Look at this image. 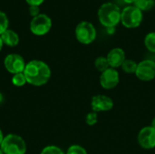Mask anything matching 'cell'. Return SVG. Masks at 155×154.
<instances>
[{
	"label": "cell",
	"instance_id": "6da1fadb",
	"mask_svg": "<svg viewBox=\"0 0 155 154\" xmlns=\"http://www.w3.org/2000/svg\"><path fill=\"white\" fill-rule=\"evenodd\" d=\"M24 74L27 83L34 86H42L47 84L52 74L49 65L41 60H32L28 62Z\"/></svg>",
	"mask_w": 155,
	"mask_h": 154
},
{
	"label": "cell",
	"instance_id": "7a4b0ae2",
	"mask_svg": "<svg viewBox=\"0 0 155 154\" xmlns=\"http://www.w3.org/2000/svg\"><path fill=\"white\" fill-rule=\"evenodd\" d=\"M121 8L112 2L102 4L97 12L99 22L105 28L115 27L121 23Z\"/></svg>",
	"mask_w": 155,
	"mask_h": 154
},
{
	"label": "cell",
	"instance_id": "3957f363",
	"mask_svg": "<svg viewBox=\"0 0 155 154\" xmlns=\"http://www.w3.org/2000/svg\"><path fill=\"white\" fill-rule=\"evenodd\" d=\"M0 149L4 154H25L26 143L21 136L10 133L5 136Z\"/></svg>",
	"mask_w": 155,
	"mask_h": 154
},
{
	"label": "cell",
	"instance_id": "277c9868",
	"mask_svg": "<svg viewBox=\"0 0 155 154\" xmlns=\"http://www.w3.org/2000/svg\"><path fill=\"white\" fill-rule=\"evenodd\" d=\"M143 20V14L135 5H127L122 10L121 23L122 25L129 29L137 28L141 25Z\"/></svg>",
	"mask_w": 155,
	"mask_h": 154
},
{
	"label": "cell",
	"instance_id": "5b68a950",
	"mask_svg": "<svg viewBox=\"0 0 155 154\" xmlns=\"http://www.w3.org/2000/svg\"><path fill=\"white\" fill-rule=\"evenodd\" d=\"M75 38L83 44H92L97 36V32L94 25L88 21L80 22L75 27Z\"/></svg>",
	"mask_w": 155,
	"mask_h": 154
},
{
	"label": "cell",
	"instance_id": "8992f818",
	"mask_svg": "<svg viewBox=\"0 0 155 154\" xmlns=\"http://www.w3.org/2000/svg\"><path fill=\"white\" fill-rule=\"evenodd\" d=\"M52 19L45 14H40L37 16L32 18L30 22V31L33 34L42 36L51 30L52 28Z\"/></svg>",
	"mask_w": 155,
	"mask_h": 154
},
{
	"label": "cell",
	"instance_id": "52a82bcc",
	"mask_svg": "<svg viewBox=\"0 0 155 154\" xmlns=\"http://www.w3.org/2000/svg\"><path fill=\"white\" fill-rule=\"evenodd\" d=\"M136 77L143 82H150L155 78V61L145 59L138 63Z\"/></svg>",
	"mask_w": 155,
	"mask_h": 154
},
{
	"label": "cell",
	"instance_id": "ba28073f",
	"mask_svg": "<svg viewBox=\"0 0 155 154\" xmlns=\"http://www.w3.org/2000/svg\"><path fill=\"white\" fill-rule=\"evenodd\" d=\"M25 62L23 56L18 54H9L5 56L4 60V66L7 72L15 74L19 73H24L25 68Z\"/></svg>",
	"mask_w": 155,
	"mask_h": 154
},
{
	"label": "cell",
	"instance_id": "9c48e42d",
	"mask_svg": "<svg viewBox=\"0 0 155 154\" xmlns=\"http://www.w3.org/2000/svg\"><path fill=\"white\" fill-rule=\"evenodd\" d=\"M138 144L144 150L155 148V129L153 127L145 126L140 130L137 135Z\"/></svg>",
	"mask_w": 155,
	"mask_h": 154
},
{
	"label": "cell",
	"instance_id": "30bf717a",
	"mask_svg": "<svg viewBox=\"0 0 155 154\" xmlns=\"http://www.w3.org/2000/svg\"><path fill=\"white\" fill-rule=\"evenodd\" d=\"M100 84L105 90H112L115 88L120 82V74L117 69L114 68H108L104 72L101 73L100 78Z\"/></svg>",
	"mask_w": 155,
	"mask_h": 154
},
{
	"label": "cell",
	"instance_id": "8fae6325",
	"mask_svg": "<svg viewBox=\"0 0 155 154\" xmlns=\"http://www.w3.org/2000/svg\"><path fill=\"white\" fill-rule=\"evenodd\" d=\"M114 100L104 94H97L93 96L91 101V108L94 113L109 112L114 108Z\"/></svg>",
	"mask_w": 155,
	"mask_h": 154
},
{
	"label": "cell",
	"instance_id": "7c38bea8",
	"mask_svg": "<svg viewBox=\"0 0 155 154\" xmlns=\"http://www.w3.org/2000/svg\"><path fill=\"white\" fill-rule=\"evenodd\" d=\"M106 58L108 60L110 67L117 69L122 66L123 63L126 59L125 52L124 49L120 47H115L109 51V53L106 55Z\"/></svg>",
	"mask_w": 155,
	"mask_h": 154
},
{
	"label": "cell",
	"instance_id": "4fadbf2b",
	"mask_svg": "<svg viewBox=\"0 0 155 154\" xmlns=\"http://www.w3.org/2000/svg\"><path fill=\"white\" fill-rule=\"evenodd\" d=\"M0 36L4 44L7 46L15 47L19 44V35L17 34V33H15L11 29H7Z\"/></svg>",
	"mask_w": 155,
	"mask_h": 154
},
{
	"label": "cell",
	"instance_id": "5bb4252c",
	"mask_svg": "<svg viewBox=\"0 0 155 154\" xmlns=\"http://www.w3.org/2000/svg\"><path fill=\"white\" fill-rule=\"evenodd\" d=\"M137 65H138V64L135 61H134L132 59H125L124 62L123 63L121 68L125 74H135V72L137 70Z\"/></svg>",
	"mask_w": 155,
	"mask_h": 154
},
{
	"label": "cell",
	"instance_id": "9a60e30c",
	"mask_svg": "<svg viewBox=\"0 0 155 154\" xmlns=\"http://www.w3.org/2000/svg\"><path fill=\"white\" fill-rule=\"evenodd\" d=\"M141 11H149L155 5V0H136L134 4Z\"/></svg>",
	"mask_w": 155,
	"mask_h": 154
},
{
	"label": "cell",
	"instance_id": "2e32d148",
	"mask_svg": "<svg viewBox=\"0 0 155 154\" xmlns=\"http://www.w3.org/2000/svg\"><path fill=\"white\" fill-rule=\"evenodd\" d=\"M144 45L149 52L155 54V32H150L145 35Z\"/></svg>",
	"mask_w": 155,
	"mask_h": 154
},
{
	"label": "cell",
	"instance_id": "e0dca14e",
	"mask_svg": "<svg viewBox=\"0 0 155 154\" xmlns=\"http://www.w3.org/2000/svg\"><path fill=\"white\" fill-rule=\"evenodd\" d=\"M94 67L101 73L104 72L108 68H110L108 60L106 56H99L94 60Z\"/></svg>",
	"mask_w": 155,
	"mask_h": 154
},
{
	"label": "cell",
	"instance_id": "ac0fdd59",
	"mask_svg": "<svg viewBox=\"0 0 155 154\" xmlns=\"http://www.w3.org/2000/svg\"><path fill=\"white\" fill-rule=\"evenodd\" d=\"M26 83H27V81H26V78H25L24 73H19V74H13V77H12V84H13L15 86L21 87V86H24Z\"/></svg>",
	"mask_w": 155,
	"mask_h": 154
},
{
	"label": "cell",
	"instance_id": "d6986e66",
	"mask_svg": "<svg viewBox=\"0 0 155 154\" xmlns=\"http://www.w3.org/2000/svg\"><path fill=\"white\" fill-rule=\"evenodd\" d=\"M8 25L9 20L7 15L3 11H0V35L8 29Z\"/></svg>",
	"mask_w": 155,
	"mask_h": 154
},
{
	"label": "cell",
	"instance_id": "ffe728a7",
	"mask_svg": "<svg viewBox=\"0 0 155 154\" xmlns=\"http://www.w3.org/2000/svg\"><path fill=\"white\" fill-rule=\"evenodd\" d=\"M40 154H65L64 151L55 145H48L45 147Z\"/></svg>",
	"mask_w": 155,
	"mask_h": 154
},
{
	"label": "cell",
	"instance_id": "44dd1931",
	"mask_svg": "<svg viewBox=\"0 0 155 154\" xmlns=\"http://www.w3.org/2000/svg\"><path fill=\"white\" fill-rule=\"evenodd\" d=\"M65 154H88V153H87L86 150H85L83 146L78 145V144H73V145H71V146L67 149V151H66Z\"/></svg>",
	"mask_w": 155,
	"mask_h": 154
},
{
	"label": "cell",
	"instance_id": "7402d4cb",
	"mask_svg": "<svg viewBox=\"0 0 155 154\" xmlns=\"http://www.w3.org/2000/svg\"><path fill=\"white\" fill-rule=\"evenodd\" d=\"M85 122H86L87 125H89V126L95 125L97 123V122H98V114H97V113L92 112V113H87V115L85 117Z\"/></svg>",
	"mask_w": 155,
	"mask_h": 154
},
{
	"label": "cell",
	"instance_id": "603a6c76",
	"mask_svg": "<svg viewBox=\"0 0 155 154\" xmlns=\"http://www.w3.org/2000/svg\"><path fill=\"white\" fill-rule=\"evenodd\" d=\"M28 11H29V14L32 17L37 16L38 15L41 14L40 13V6H38V5H29Z\"/></svg>",
	"mask_w": 155,
	"mask_h": 154
},
{
	"label": "cell",
	"instance_id": "cb8c5ba5",
	"mask_svg": "<svg viewBox=\"0 0 155 154\" xmlns=\"http://www.w3.org/2000/svg\"><path fill=\"white\" fill-rule=\"evenodd\" d=\"M45 1V0H25L28 5H38V6H40V5H42Z\"/></svg>",
	"mask_w": 155,
	"mask_h": 154
},
{
	"label": "cell",
	"instance_id": "d4e9b609",
	"mask_svg": "<svg viewBox=\"0 0 155 154\" xmlns=\"http://www.w3.org/2000/svg\"><path fill=\"white\" fill-rule=\"evenodd\" d=\"M125 4H127V5H133V4H134V2L136 1V0H123Z\"/></svg>",
	"mask_w": 155,
	"mask_h": 154
},
{
	"label": "cell",
	"instance_id": "484cf974",
	"mask_svg": "<svg viewBox=\"0 0 155 154\" xmlns=\"http://www.w3.org/2000/svg\"><path fill=\"white\" fill-rule=\"evenodd\" d=\"M4 138H5V136H4V134H3L2 130L0 129V146H1V144H2V142H3Z\"/></svg>",
	"mask_w": 155,
	"mask_h": 154
},
{
	"label": "cell",
	"instance_id": "4316f807",
	"mask_svg": "<svg viewBox=\"0 0 155 154\" xmlns=\"http://www.w3.org/2000/svg\"><path fill=\"white\" fill-rule=\"evenodd\" d=\"M106 29H107V32H108L110 34H114V33L115 27H112V28H106Z\"/></svg>",
	"mask_w": 155,
	"mask_h": 154
},
{
	"label": "cell",
	"instance_id": "83f0119b",
	"mask_svg": "<svg viewBox=\"0 0 155 154\" xmlns=\"http://www.w3.org/2000/svg\"><path fill=\"white\" fill-rule=\"evenodd\" d=\"M4 100H5L4 95H3V93H0V105L4 103Z\"/></svg>",
	"mask_w": 155,
	"mask_h": 154
},
{
	"label": "cell",
	"instance_id": "f1b7e54d",
	"mask_svg": "<svg viewBox=\"0 0 155 154\" xmlns=\"http://www.w3.org/2000/svg\"><path fill=\"white\" fill-rule=\"evenodd\" d=\"M151 126L153 127L155 129V117H153V119L152 120V123H151Z\"/></svg>",
	"mask_w": 155,
	"mask_h": 154
},
{
	"label": "cell",
	"instance_id": "f546056e",
	"mask_svg": "<svg viewBox=\"0 0 155 154\" xmlns=\"http://www.w3.org/2000/svg\"><path fill=\"white\" fill-rule=\"evenodd\" d=\"M3 45H4V43H3V41H2V39H1V36H0V51H1L2 48H3Z\"/></svg>",
	"mask_w": 155,
	"mask_h": 154
},
{
	"label": "cell",
	"instance_id": "4dcf8cb0",
	"mask_svg": "<svg viewBox=\"0 0 155 154\" xmlns=\"http://www.w3.org/2000/svg\"><path fill=\"white\" fill-rule=\"evenodd\" d=\"M0 154H4V152H2V150H1V149H0Z\"/></svg>",
	"mask_w": 155,
	"mask_h": 154
}]
</instances>
